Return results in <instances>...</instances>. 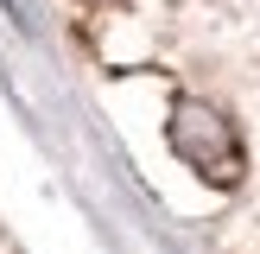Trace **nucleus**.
<instances>
[{
	"instance_id": "nucleus-1",
	"label": "nucleus",
	"mask_w": 260,
	"mask_h": 254,
	"mask_svg": "<svg viewBox=\"0 0 260 254\" xmlns=\"http://www.w3.org/2000/svg\"><path fill=\"white\" fill-rule=\"evenodd\" d=\"M172 146H178V159L197 165L210 184H235V178H241L235 127H229L210 102H178V108H172Z\"/></svg>"
}]
</instances>
